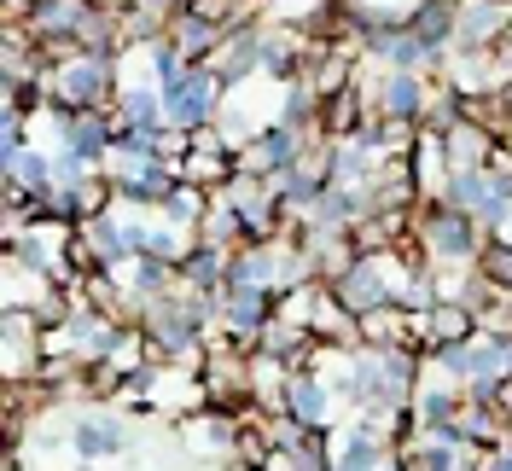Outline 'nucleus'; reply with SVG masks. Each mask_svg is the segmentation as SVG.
<instances>
[{
	"label": "nucleus",
	"instance_id": "f257e3e1",
	"mask_svg": "<svg viewBox=\"0 0 512 471\" xmlns=\"http://www.w3.org/2000/svg\"><path fill=\"white\" fill-rule=\"evenodd\" d=\"M414 239H419V251L431 256V268H443V262H478L483 245H489L483 221H472L466 210H454L443 198H431V204L414 210Z\"/></svg>",
	"mask_w": 512,
	"mask_h": 471
},
{
	"label": "nucleus",
	"instance_id": "f03ea898",
	"mask_svg": "<svg viewBox=\"0 0 512 471\" xmlns=\"http://www.w3.org/2000/svg\"><path fill=\"white\" fill-rule=\"evenodd\" d=\"M163 105H169V128H187V134H198V128L222 123L227 88H222V76H216L210 64H192L175 88H163Z\"/></svg>",
	"mask_w": 512,
	"mask_h": 471
},
{
	"label": "nucleus",
	"instance_id": "7ed1b4c3",
	"mask_svg": "<svg viewBox=\"0 0 512 471\" xmlns=\"http://www.w3.org/2000/svg\"><path fill=\"white\" fill-rule=\"evenodd\" d=\"M303 152H309V134H297L291 123H268L251 146H239V169H251L262 181H280L286 169L303 163Z\"/></svg>",
	"mask_w": 512,
	"mask_h": 471
},
{
	"label": "nucleus",
	"instance_id": "20e7f679",
	"mask_svg": "<svg viewBox=\"0 0 512 471\" xmlns=\"http://www.w3.org/2000/svg\"><path fill=\"white\" fill-rule=\"evenodd\" d=\"M128 448H134V437H128V425L117 419V413H76L70 419V454L82 460V466H99V460H123Z\"/></svg>",
	"mask_w": 512,
	"mask_h": 471
},
{
	"label": "nucleus",
	"instance_id": "39448f33",
	"mask_svg": "<svg viewBox=\"0 0 512 471\" xmlns=\"http://www.w3.org/2000/svg\"><path fill=\"white\" fill-rule=\"evenodd\" d=\"M443 204H454V210H466L472 221H483V233H489L495 221L507 216V204H501V175H495V169H472V175H448Z\"/></svg>",
	"mask_w": 512,
	"mask_h": 471
},
{
	"label": "nucleus",
	"instance_id": "423d86ee",
	"mask_svg": "<svg viewBox=\"0 0 512 471\" xmlns=\"http://www.w3.org/2000/svg\"><path fill=\"white\" fill-rule=\"evenodd\" d=\"M495 152H501V134H489L483 123H466L448 128L443 134V157H448V175H472V169H489L495 163Z\"/></svg>",
	"mask_w": 512,
	"mask_h": 471
},
{
	"label": "nucleus",
	"instance_id": "0eeeda50",
	"mask_svg": "<svg viewBox=\"0 0 512 471\" xmlns=\"http://www.w3.org/2000/svg\"><path fill=\"white\" fill-rule=\"evenodd\" d=\"M286 413L297 419V425L320 431V425H332V413H338V390H332L326 378H315V373H291V384H286Z\"/></svg>",
	"mask_w": 512,
	"mask_h": 471
},
{
	"label": "nucleus",
	"instance_id": "6e6552de",
	"mask_svg": "<svg viewBox=\"0 0 512 471\" xmlns=\"http://www.w3.org/2000/svg\"><path fill=\"white\" fill-rule=\"evenodd\" d=\"M425 332H431V349H443V344H472L483 326L466 303H437V309L425 314ZM431 349H425V355H431Z\"/></svg>",
	"mask_w": 512,
	"mask_h": 471
},
{
	"label": "nucleus",
	"instance_id": "1a4fd4ad",
	"mask_svg": "<svg viewBox=\"0 0 512 471\" xmlns=\"http://www.w3.org/2000/svg\"><path fill=\"white\" fill-rule=\"evenodd\" d=\"M478 274L495 285V291H512V245H495V239H489L483 256H478Z\"/></svg>",
	"mask_w": 512,
	"mask_h": 471
},
{
	"label": "nucleus",
	"instance_id": "9d476101",
	"mask_svg": "<svg viewBox=\"0 0 512 471\" xmlns=\"http://www.w3.org/2000/svg\"><path fill=\"white\" fill-rule=\"evenodd\" d=\"M478 471H512V442H501L495 454H483V466Z\"/></svg>",
	"mask_w": 512,
	"mask_h": 471
},
{
	"label": "nucleus",
	"instance_id": "9b49d317",
	"mask_svg": "<svg viewBox=\"0 0 512 471\" xmlns=\"http://www.w3.org/2000/svg\"><path fill=\"white\" fill-rule=\"evenodd\" d=\"M76 471H94V466H76Z\"/></svg>",
	"mask_w": 512,
	"mask_h": 471
}]
</instances>
